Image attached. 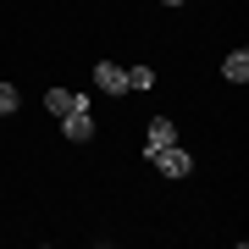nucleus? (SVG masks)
Listing matches in <instances>:
<instances>
[{
    "instance_id": "6",
    "label": "nucleus",
    "mask_w": 249,
    "mask_h": 249,
    "mask_svg": "<svg viewBox=\"0 0 249 249\" xmlns=\"http://www.w3.org/2000/svg\"><path fill=\"white\" fill-rule=\"evenodd\" d=\"M222 78H227V83H244V78H249V50L222 55Z\"/></svg>"
},
{
    "instance_id": "4",
    "label": "nucleus",
    "mask_w": 249,
    "mask_h": 249,
    "mask_svg": "<svg viewBox=\"0 0 249 249\" xmlns=\"http://www.w3.org/2000/svg\"><path fill=\"white\" fill-rule=\"evenodd\" d=\"M94 83L106 94H127V67H116V61H100L94 67Z\"/></svg>"
},
{
    "instance_id": "8",
    "label": "nucleus",
    "mask_w": 249,
    "mask_h": 249,
    "mask_svg": "<svg viewBox=\"0 0 249 249\" xmlns=\"http://www.w3.org/2000/svg\"><path fill=\"white\" fill-rule=\"evenodd\" d=\"M17 111V83H0V116Z\"/></svg>"
},
{
    "instance_id": "2",
    "label": "nucleus",
    "mask_w": 249,
    "mask_h": 249,
    "mask_svg": "<svg viewBox=\"0 0 249 249\" xmlns=\"http://www.w3.org/2000/svg\"><path fill=\"white\" fill-rule=\"evenodd\" d=\"M61 139H67V144H89V139H94V111H89V106L67 111V116H61Z\"/></svg>"
},
{
    "instance_id": "9",
    "label": "nucleus",
    "mask_w": 249,
    "mask_h": 249,
    "mask_svg": "<svg viewBox=\"0 0 249 249\" xmlns=\"http://www.w3.org/2000/svg\"><path fill=\"white\" fill-rule=\"evenodd\" d=\"M160 6H188V0H160Z\"/></svg>"
},
{
    "instance_id": "1",
    "label": "nucleus",
    "mask_w": 249,
    "mask_h": 249,
    "mask_svg": "<svg viewBox=\"0 0 249 249\" xmlns=\"http://www.w3.org/2000/svg\"><path fill=\"white\" fill-rule=\"evenodd\" d=\"M150 166L160 172V178H188V172H194V155H188L183 144H166V150L150 155Z\"/></svg>"
},
{
    "instance_id": "7",
    "label": "nucleus",
    "mask_w": 249,
    "mask_h": 249,
    "mask_svg": "<svg viewBox=\"0 0 249 249\" xmlns=\"http://www.w3.org/2000/svg\"><path fill=\"white\" fill-rule=\"evenodd\" d=\"M127 89H155V72L150 67H127Z\"/></svg>"
},
{
    "instance_id": "5",
    "label": "nucleus",
    "mask_w": 249,
    "mask_h": 249,
    "mask_svg": "<svg viewBox=\"0 0 249 249\" xmlns=\"http://www.w3.org/2000/svg\"><path fill=\"white\" fill-rule=\"evenodd\" d=\"M78 106H89V94H72V89H50L45 94V111L55 116V122H61L67 111H78Z\"/></svg>"
},
{
    "instance_id": "3",
    "label": "nucleus",
    "mask_w": 249,
    "mask_h": 249,
    "mask_svg": "<svg viewBox=\"0 0 249 249\" xmlns=\"http://www.w3.org/2000/svg\"><path fill=\"white\" fill-rule=\"evenodd\" d=\"M166 144H178V122H172V116H155L150 133H144V160H150L155 150H166Z\"/></svg>"
}]
</instances>
